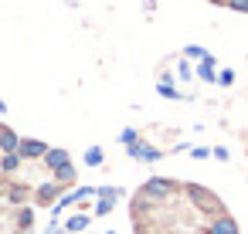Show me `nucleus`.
Wrapping results in <instances>:
<instances>
[{"label": "nucleus", "mask_w": 248, "mask_h": 234, "mask_svg": "<svg viewBox=\"0 0 248 234\" xmlns=\"http://www.w3.org/2000/svg\"><path fill=\"white\" fill-rule=\"evenodd\" d=\"M184 190H187V197H190V200H194V204H197L201 210H211V214H221V200H217V197H214V193H211L207 187H197V183H187Z\"/></svg>", "instance_id": "f257e3e1"}, {"label": "nucleus", "mask_w": 248, "mask_h": 234, "mask_svg": "<svg viewBox=\"0 0 248 234\" xmlns=\"http://www.w3.org/2000/svg\"><path fill=\"white\" fill-rule=\"evenodd\" d=\"M126 153L133 156V160H140V163H156V160H163V149H156V146H146V143H129L126 146Z\"/></svg>", "instance_id": "f03ea898"}, {"label": "nucleus", "mask_w": 248, "mask_h": 234, "mask_svg": "<svg viewBox=\"0 0 248 234\" xmlns=\"http://www.w3.org/2000/svg\"><path fill=\"white\" fill-rule=\"evenodd\" d=\"M207 234H241V227L231 214H214L211 224H207Z\"/></svg>", "instance_id": "7ed1b4c3"}, {"label": "nucleus", "mask_w": 248, "mask_h": 234, "mask_svg": "<svg viewBox=\"0 0 248 234\" xmlns=\"http://www.w3.org/2000/svg\"><path fill=\"white\" fill-rule=\"evenodd\" d=\"M51 146L48 143H41V139H21V146H17V156L21 160H45V153H48Z\"/></svg>", "instance_id": "20e7f679"}, {"label": "nucleus", "mask_w": 248, "mask_h": 234, "mask_svg": "<svg viewBox=\"0 0 248 234\" xmlns=\"http://www.w3.org/2000/svg\"><path fill=\"white\" fill-rule=\"evenodd\" d=\"M95 197H99V204H95V210H92V214H95V217H106V214L116 207L119 190H116V187H99V190H95Z\"/></svg>", "instance_id": "39448f33"}, {"label": "nucleus", "mask_w": 248, "mask_h": 234, "mask_svg": "<svg viewBox=\"0 0 248 234\" xmlns=\"http://www.w3.org/2000/svg\"><path fill=\"white\" fill-rule=\"evenodd\" d=\"M17 146H21V136L7 126H0V153H17Z\"/></svg>", "instance_id": "423d86ee"}, {"label": "nucleus", "mask_w": 248, "mask_h": 234, "mask_svg": "<svg viewBox=\"0 0 248 234\" xmlns=\"http://www.w3.org/2000/svg\"><path fill=\"white\" fill-rule=\"evenodd\" d=\"M65 163H72V156H68V149H48L45 153V166L55 173L58 166H65Z\"/></svg>", "instance_id": "0eeeda50"}, {"label": "nucleus", "mask_w": 248, "mask_h": 234, "mask_svg": "<svg viewBox=\"0 0 248 234\" xmlns=\"http://www.w3.org/2000/svg\"><path fill=\"white\" fill-rule=\"evenodd\" d=\"M75 176H78L75 163H65V166H58V170H55V183H58V187H72V183H75Z\"/></svg>", "instance_id": "6e6552de"}, {"label": "nucleus", "mask_w": 248, "mask_h": 234, "mask_svg": "<svg viewBox=\"0 0 248 234\" xmlns=\"http://www.w3.org/2000/svg\"><path fill=\"white\" fill-rule=\"evenodd\" d=\"M156 92H160L163 99H180V92H177V85H173V75H167V72H163V78L156 82Z\"/></svg>", "instance_id": "1a4fd4ad"}, {"label": "nucleus", "mask_w": 248, "mask_h": 234, "mask_svg": "<svg viewBox=\"0 0 248 234\" xmlns=\"http://www.w3.org/2000/svg\"><path fill=\"white\" fill-rule=\"evenodd\" d=\"M58 193H62L58 183H41V187H38V204H51V207H55V197H58Z\"/></svg>", "instance_id": "9d476101"}, {"label": "nucleus", "mask_w": 248, "mask_h": 234, "mask_svg": "<svg viewBox=\"0 0 248 234\" xmlns=\"http://www.w3.org/2000/svg\"><path fill=\"white\" fill-rule=\"evenodd\" d=\"M197 75H201V82H207V85H214V82H217V75H214V58H211V55L197 65Z\"/></svg>", "instance_id": "9b49d317"}, {"label": "nucleus", "mask_w": 248, "mask_h": 234, "mask_svg": "<svg viewBox=\"0 0 248 234\" xmlns=\"http://www.w3.org/2000/svg\"><path fill=\"white\" fill-rule=\"evenodd\" d=\"M89 214H75V217H68V224H65V234H78V231H85L89 227Z\"/></svg>", "instance_id": "f8f14e48"}, {"label": "nucleus", "mask_w": 248, "mask_h": 234, "mask_svg": "<svg viewBox=\"0 0 248 234\" xmlns=\"http://www.w3.org/2000/svg\"><path fill=\"white\" fill-rule=\"evenodd\" d=\"M21 163H24V160H21L17 153H4V156H0V173H14Z\"/></svg>", "instance_id": "ddd939ff"}, {"label": "nucleus", "mask_w": 248, "mask_h": 234, "mask_svg": "<svg viewBox=\"0 0 248 234\" xmlns=\"http://www.w3.org/2000/svg\"><path fill=\"white\" fill-rule=\"evenodd\" d=\"M102 163H106V153L99 146H89L85 149V166H102Z\"/></svg>", "instance_id": "4468645a"}, {"label": "nucleus", "mask_w": 248, "mask_h": 234, "mask_svg": "<svg viewBox=\"0 0 248 234\" xmlns=\"http://www.w3.org/2000/svg\"><path fill=\"white\" fill-rule=\"evenodd\" d=\"M184 58H187V61H190V58H194V61H204L207 51H204L201 44H187V48H184Z\"/></svg>", "instance_id": "2eb2a0df"}, {"label": "nucleus", "mask_w": 248, "mask_h": 234, "mask_svg": "<svg viewBox=\"0 0 248 234\" xmlns=\"http://www.w3.org/2000/svg\"><path fill=\"white\" fill-rule=\"evenodd\" d=\"M31 224H34V210L31 207H21L17 210V227H31Z\"/></svg>", "instance_id": "dca6fc26"}, {"label": "nucleus", "mask_w": 248, "mask_h": 234, "mask_svg": "<svg viewBox=\"0 0 248 234\" xmlns=\"http://www.w3.org/2000/svg\"><path fill=\"white\" fill-rule=\"evenodd\" d=\"M28 193H31L28 187H11V193H7V197H11V204H24V200H28Z\"/></svg>", "instance_id": "f3484780"}, {"label": "nucleus", "mask_w": 248, "mask_h": 234, "mask_svg": "<svg viewBox=\"0 0 248 234\" xmlns=\"http://www.w3.org/2000/svg\"><path fill=\"white\" fill-rule=\"evenodd\" d=\"M136 139H140V132H136V129H133V126H129V129H123V132H119V143H123V146H129V143H136Z\"/></svg>", "instance_id": "a211bd4d"}, {"label": "nucleus", "mask_w": 248, "mask_h": 234, "mask_svg": "<svg viewBox=\"0 0 248 234\" xmlns=\"http://www.w3.org/2000/svg\"><path fill=\"white\" fill-rule=\"evenodd\" d=\"M217 85H224V88H228V85H234V72H231V68H224V72L217 75Z\"/></svg>", "instance_id": "6ab92c4d"}, {"label": "nucleus", "mask_w": 248, "mask_h": 234, "mask_svg": "<svg viewBox=\"0 0 248 234\" xmlns=\"http://www.w3.org/2000/svg\"><path fill=\"white\" fill-rule=\"evenodd\" d=\"M224 4H228L231 11H241V14H248V0H224Z\"/></svg>", "instance_id": "aec40b11"}, {"label": "nucleus", "mask_w": 248, "mask_h": 234, "mask_svg": "<svg viewBox=\"0 0 248 234\" xmlns=\"http://www.w3.org/2000/svg\"><path fill=\"white\" fill-rule=\"evenodd\" d=\"M177 75H180L184 82H190V75H194V72H190V65H187V61H180V65H177Z\"/></svg>", "instance_id": "412c9836"}, {"label": "nucleus", "mask_w": 248, "mask_h": 234, "mask_svg": "<svg viewBox=\"0 0 248 234\" xmlns=\"http://www.w3.org/2000/svg\"><path fill=\"white\" fill-rule=\"evenodd\" d=\"M190 156H194V160H207V156H211V149H207V146H194V149H190Z\"/></svg>", "instance_id": "4be33fe9"}, {"label": "nucleus", "mask_w": 248, "mask_h": 234, "mask_svg": "<svg viewBox=\"0 0 248 234\" xmlns=\"http://www.w3.org/2000/svg\"><path fill=\"white\" fill-rule=\"evenodd\" d=\"M211 156H214V160H221V163H224V160H228V149H224V146H217V149H211Z\"/></svg>", "instance_id": "5701e85b"}, {"label": "nucleus", "mask_w": 248, "mask_h": 234, "mask_svg": "<svg viewBox=\"0 0 248 234\" xmlns=\"http://www.w3.org/2000/svg\"><path fill=\"white\" fill-rule=\"evenodd\" d=\"M4 112H7V102H4V99H0V116H4Z\"/></svg>", "instance_id": "b1692460"}, {"label": "nucleus", "mask_w": 248, "mask_h": 234, "mask_svg": "<svg viewBox=\"0 0 248 234\" xmlns=\"http://www.w3.org/2000/svg\"><path fill=\"white\" fill-rule=\"evenodd\" d=\"M211 4H224V0H211Z\"/></svg>", "instance_id": "393cba45"}, {"label": "nucleus", "mask_w": 248, "mask_h": 234, "mask_svg": "<svg viewBox=\"0 0 248 234\" xmlns=\"http://www.w3.org/2000/svg\"><path fill=\"white\" fill-rule=\"evenodd\" d=\"M106 234H112V231H106Z\"/></svg>", "instance_id": "a878e982"}]
</instances>
